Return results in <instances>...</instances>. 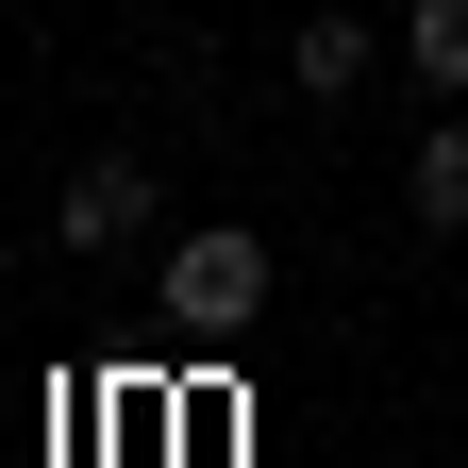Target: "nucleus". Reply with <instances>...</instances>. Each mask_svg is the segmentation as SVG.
<instances>
[{"mask_svg":"<svg viewBox=\"0 0 468 468\" xmlns=\"http://www.w3.org/2000/svg\"><path fill=\"white\" fill-rule=\"evenodd\" d=\"M167 318H185V335H251V318H268V234L201 218L185 251H167Z\"/></svg>","mask_w":468,"mask_h":468,"instance_id":"obj_1","label":"nucleus"},{"mask_svg":"<svg viewBox=\"0 0 468 468\" xmlns=\"http://www.w3.org/2000/svg\"><path fill=\"white\" fill-rule=\"evenodd\" d=\"M50 234H68V251H134V234H151V167L134 151H84L68 201H50Z\"/></svg>","mask_w":468,"mask_h":468,"instance_id":"obj_2","label":"nucleus"},{"mask_svg":"<svg viewBox=\"0 0 468 468\" xmlns=\"http://www.w3.org/2000/svg\"><path fill=\"white\" fill-rule=\"evenodd\" d=\"M368 68H385V50L351 34V17H302V50H284V84H302V101H351Z\"/></svg>","mask_w":468,"mask_h":468,"instance_id":"obj_3","label":"nucleus"},{"mask_svg":"<svg viewBox=\"0 0 468 468\" xmlns=\"http://www.w3.org/2000/svg\"><path fill=\"white\" fill-rule=\"evenodd\" d=\"M401 201H419L435 234H468V117H435V134H419V167H401Z\"/></svg>","mask_w":468,"mask_h":468,"instance_id":"obj_4","label":"nucleus"},{"mask_svg":"<svg viewBox=\"0 0 468 468\" xmlns=\"http://www.w3.org/2000/svg\"><path fill=\"white\" fill-rule=\"evenodd\" d=\"M401 68L435 101H468V0H419V17H401Z\"/></svg>","mask_w":468,"mask_h":468,"instance_id":"obj_5","label":"nucleus"}]
</instances>
